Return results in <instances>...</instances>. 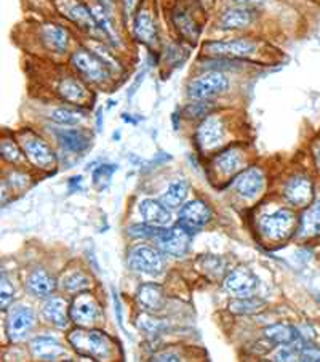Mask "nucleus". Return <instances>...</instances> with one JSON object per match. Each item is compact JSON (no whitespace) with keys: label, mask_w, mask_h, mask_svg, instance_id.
Returning a JSON list of instances; mask_svg holds the SVG:
<instances>
[{"label":"nucleus","mask_w":320,"mask_h":362,"mask_svg":"<svg viewBox=\"0 0 320 362\" xmlns=\"http://www.w3.org/2000/svg\"><path fill=\"white\" fill-rule=\"evenodd\" d=\"M68 340L78 354L87 356V358L102 361L112 356V339L105 332L83 330L82 327L71 332Z\"/></svg>","instance_id":"f257e3e1"},{"label":"nucleus","mask_w":320,"mask_h":362,"mask_svg":"<svg viewBox=\"0 0 320 362\" xmlns=\"http://www.w3.org/2000/svg\"><path fill=\"white\" fill-rule=\"evenodd\" d=\"M71 64L90 83H105L111 79L112 71L92 48H77L71 55Z\"/></svg>","instance_id":"f03ea898"},{"label":"nucleus","mask_w":320,"mask_h":362,"mask_svg":"<svg viewBox=\"0 0 320 362\" xmlns=\"http://www.w3.org/2000/svg\"><path fill=\"white\" fill-rule=\"evenodd\" d=\"M203 53L210 58L244 59L258 53V44L251 39L211 40L203 45Z\"/></svg>","instance_id":"7ed1b4c3"},{"label":"nucleus","mask_w":320,"mask_h":362,"mask_svg":"<svg viewBox=\"0 0 320 362\" xmlns=\"http://www.w3.org/2000/svg\"><path fill=\"white\" fill-rule=\"evenodd\" d=\"M229 90V79L223 71H207L189 83L191 100H213Z\"/></svg>","instance_id":"20e7f679"},{"label":"nucleus","mask_w":320,"mask_h":362,"mask_svg":"<svg viewBox=\"0 0 320 362\" xmlns=\"http://www.w3.org/2000/svg\"><path fill=\"white\" fill-rule=\"evenodd\" d=\"M55 2L58 11L66 20H69L78 29H82V31L88 34L101 35L93 10L85 2H82V0H55Z\"/></svg>","instance_id":"39448f33"},{"label":"nucleus","mask_w":320,"mask_h":362,"mask_svg":"<svg viewBox=\"0 0 320 362\" xmlns=\"http://www.w3.org/2000/svg\"><path fill=\"white\" fill-rule=\"evenodd\" d=\"M297 228V216L288 209H279L274 214L266 215L259 221L263 236L269 240H283L292 236Z\"/></svg>","instance_id":"423d86ee"},{"label":"nucleus","mask_w":320,"mask_h":362,"mask_svg":"<svg viewBox=\"0 0 320 362\" xmlns=\"http://www.w3.org/2000/svg\"><path fill=\"white\" fill-rule=\"evenodd\" d=\"M21 148L24 156L35 167L42 168V170H50V168L55 167V153L40 136L32 134L31 130H24L21 134Z\"/></svg>","instance_id":"0eeeda50"},{"label":"nucleus","mask_w":320,"mask_h":362,"mask_svg":"<svg viewBox=\"0 0 320 362\" xmlns=\"http://www.w3.org/2000/svg\"><path fill=\"white\" fill-rule=\"evenodd\" d=\"M129 264L138 274L159 276L164 271V257L154 247L138 245L130 252Z\"/></svg>","instance_id":"6e6552de"},{"label":"nucleus","mask_w":320,"mask_h":362,"mask_svg":"<svg viewBox=\"0 0 320 362\" xmlns=\"http://www.w3.org/2000/svg\"><path fill=\"white\" fill-rule=\"evenodd\" d=\"M191 239L192 234L189 231H186L183 226L177 225L170 229H162V233L155 240L157 244H159V249L164 252L165 255L181 258L189 252Z\"/></svg>","instance_id":"1a4fd4ad"},{"label":"nucleus","mask_w":320,"mask_h":362,"mask_svg":"<svg viewBox=\"0 0 320 362\" xmlns=\"http://www.w3.org/2000/svg\"><path fill=\"white\" fill-rule=\"evenodd\" d=\"M226 138V125L223 119L218 116H208L202 120L198 125L196 140L202 151L208 153V151H215L225 143Z\"/></svg>","instance_id":"9d476101"},{"label":"nucleus","mask_w":320,"mask_h":362,"mask_svg":"<svg viewBox=\"0 0 320 362\" xmlns=\"http://www.w3.org/2000/svg\"><path fill=\"white\" fill-rule=\"evenodd\" d=\"M100 305L92 293L81 292L71 305V319L78 327H92L100 319Z\"/></svg>","instance_id":"9b49d317"},{"label":"nucleus","mask_w":320,"mask_h":362,"mask_svg":"<svg viewBox=\"0 0 320 362\" xmlns=\"http://www.w3.org/2000/svg\"><path fill=\"white\" fill-rule=\"evenodd\" d=\"M210 220V207L203 201H201V199H196V201H191L181 207L178 225L183 226L186 231H189L191 234H196L201 231L205 225H208Z\"/></svg>","instance_id":"f8f14e48"},{"label":"nucleus","mask_w":320,"mask_h":362,"mask_svg":"<svg viewBox=\"0 0 320 362\" xmlns=\"http://www.w3.org/2000/svg\"><path fill=\"white\" fill-rule=\"evenodd\" d=\"M35 325V313L29 306H16L7 319V335L11 341H21Z\"/></svg>","instance_id":"ddd939ff"},{"label":"nucleus","mask_w":320,"mask_h":362,"mask_svg":"<svg viewBox=\"0 0 320 362\" xmlns=\"http://www.w3.org/2000/svg\"><path fill=\"white\" fill-rule=\"evenodd\" d=\"M258 286L256 276L249 268H235L225 277V288L235 298L251 297Z\"/></svg>","instance_id":"4468645a"},{"label":"nucleus","mask_w":320,"mask_h":362,"mask_svg":"<svg viewBox=\"0 0 320 362\" xmlns=\"http://www.w3.org/2000/svg\"><path fill=\"white\" fill-rule=\"evenodd\" d=\"M266 185V177L261 168L250 167L240 172L234 180V189L245 199H256Z\"/></svg>","instance_id":"2eb2a0df"},{"label":"nucleus","mask_w":320,"mask_h":362,"mask_svg":"<svg viewBox=\"0 0 320 362\" xmlns=\"http://www.w3.org/2000/svg\"><path fill=\"white\" fill-rule=\"evenodd\" d=\"M256 11L258 10L229 5L220 16L218 28L221 31H240V29H247L255 21Z\"/></svg>","instance_id":"dca6fc26"},{"label":"nucleus","mask_w":320,"mask_h":362,"mask_svg":"<svg viewBox=\"0 0 320 362\" xmlns=\"http://www.w3.org/2000/svg\"><path fill=\"white\" fill-rule=\"evenodd\" d=\"M133 35L138 42L148 47H154L159 42V29H157L153 13L148 8L136 11L133 18Z\"/></svg>","instance_id":"f3484780"},{"label":"nucleus","mask_w":320,"mask_h":362,"mask_svg":"<svg viewBox=\"0 0 320 362\" xmlns=\"http://www.w3.org/2000/svg\"><path fill=\"white\" fill-rule=\"evenodd\" d=\"M285 199L295 207H309L314 199V185L309 177L298 175L285 186Z\"/></svg>","instance_id":"a211bd4d"},{"label":"nucleus","mask_w":320,"mask_h":362,"mask_svg":"<svg viewBox=\"0 0 320 362\" xmlns=\"http://www.w3.org/2000/svg\"><path fill=\"white\" fill-rule=\"evenodd\" d=\"M42 40H44L45 47L53 53H66L69 50L71 45V35L69 31L57 23H48L42 26Z\"/></svg>","instance_id":"6ab92c4d"},{"label":"nucleus","mask_w":320,"mask_h":362,"mask_svg":"<svg viewBox=\"0 0 320 362\" xmlns=\"http://www.w3.org/2000/svg\"><path fill=\"white\" fill-rule=\"evenodd\" d=\"M140 212L144 218V223L153 226L165 228L172 223V212L162 201H154V199H144L140 204Z\"/></svg>","instance_id":"aec40b11"},{"label":"nucleus","mask_w":320,"mask_h":362,"mask_svg":"<svg viewBox=\"0 0 320 362\" xmlns=\"http://www.w3.org/2000/svg\"><path fill=\"white\" fill-rule=\"evenodd\" d=\"M136 300L138 303L143 306V310L150 313L162 311L167 305L165 293L162 291V287L157 286V284H143V286L138 288Z\"/></svg>","instance_id":"412c9836"},{"label":"nucleus","mask_w":320,"mask_h":362,"mask_svg":"<svg viewBox=\"0 0 320 362\" xmlns=\"http://www.w3.org/2000/svg\"><path fill=\"white\" fill-rule=\"evenodd\" d=\"M58 93L64 101L69 105L81 106L90 98V92L85 83H83L78 77H64L58 86Z\"/></svg>","instance_id":"4be33fe9"},{"label":"nucleus","mask_w":320,"mask_h":362,"mask_svg":"<svg viewBox=\"0 0 320 362\" xmlns=\"http://www.w3.org/2000/svg\"><path fill=\"white\" fill-rule=\"evenodd\" d=\"M26 287L34 297L47 298V297H52L53 292L57 291V282L50 274L45 273L44 269H35L29 274L26 281Z\"/></svg>","instance_id":"5701e85b"},{"label":"nucleus","mask_w":320,"mask_h":362,"mask_svg":"<svg viewBox=\"0 0 320 362\" xmlns=\"http://www.w3.org/2000/svg\"><path fill=\"white\" fill-rule=\"evenodd\" d=\"M42 313H44V317L47 321L58 329H66L71 317V308H68V303L63 298L48 300L44 305Z\"/></svg>","instance_id":"b1692460"},{"label":"nucleus","mask_w":320,"mask_h":362,"mask_svg":"<svg viewBox=\"0 0 320 362\" xmlns=\"http://www.w3.org/2000/svg\"><path fill=\"white\" fill-rule=\"evenodd\" d=\"M31 351L40 361H57L64 354V348L52 337H37L31 343Z\"/></svg>","instance_id":"393cba45"},{"label":"nucleus","mask_w":320,"mask_h":362,"mask_svg":"<svg viewBox=\"0 0 320 362\" xmlns=\"http://www.w3.org/2000/svg\"><path fill=\"white\" fill-rule=\"evenodd\" d=\"M92 10H93V15L96 18V23H98V28H100V33L102 37L106 40H109L112 45L119 47L120 45V37L117 34V29L114 26V20H112V15L109 10H106L105 7H101L100 4H95L92 5Z\"/></svg>","instance_id":"a878e982"},{"label":"nucleus","mask_w":320,"mask_h":362,"mask_svg":"<svg viewBox=\"0 0 320 362\" xmlns=\"http://www.w3.org/2000/svg\"><path fill=\"white\" fill-rule=\"evenodd\" d=\"M172 20H173L174 28L178 29V33L183 35L184 39H188L189 42H196L198 39L201 29H198L196 20L191 16L188 10L179 8V7L174 8L172 13Z\"/></svg>","instance_id":"bb28decb"},{"label":"nucleus","mask_w":320,"mask_h":362,"mask_svg":"<svg viewBox=\"0 0 320 362\" xmlns=\"http://www.w3.org/2000/svg\"><path fill=\"white\" fill-rule=\"evenodd\" d=\"M189 194V185L186 180H174L173 183H170L167 191L162 194L160 201L164 205H167L168 209H181L184 205L186 197Z\"/></svg>","instance_id":"cd10ccee"},{"label":"nucleus","mask_w":320,"mask_h":362,"mask_svg":"<svg viewBox=\"0 0 320 362\" xmlns=\"http://www.w3.org/2000/svg\"><path fill=\"white\" fill-rule=\"evenodd\" d=\"M264 337L271 343H274V345H279V346L280 345H290V343L303 340V339H301L300 332L295 327H292V325H287V324L271 325V327L264 330Z\"/></svg>","instance_id":"c85d7f7f"},{"label":"nucleus","mask_w":320,"mask_h":362,"mask_svg":"<svg viewBox=\"0 0 320 362\" xmlns=\"http://www.w3.org/2000/svg\"><path fill=\"white\" fill-rule=\"evenodd\" d=\"M301 238H319L320 236V201L307 207L300 221Z\"/></svg>","instance_id":"c756f323"},{"label":"nucleus","mask_w":320,"mask_h":362,"mask_svg":"<svg viewBox=\"0 0 320 362\" xmlns=\"http://www.w3.org/2000/svg\"><path fill=\"white\" fill-rule=\"evenodd\" d=\"M244 165V156L239 149L231 148L221 153L218 158H216V168L229 177V175H235Z\"/></svg>","instance_id":"7c9ffc66"},{"label":"nucleus","mask_w":320,"mask_h":362,"mask_svg":"<svg viewBox=\"0 0 320 362\" xmlns=\"http://www.w3.org/2000/svg\"><path fill=\"white\" fill-rule=\"evenodd\" d=\"M85 117H87L85 111H82L81 107H71V106H59L50 112V120L64 127L82 124L83 120H85Z\"/></svg>","instance_id":"2f4dec72"},{"label":"nucleus","mask_w":320,"mask_h":362,"mask_svg":"<svg viewBox=\"0 0 320 362\" xmlns=\"http://www.w3.org/2000/svg\"><path fill=\"white\" fill-rule=\"evenodd\" d=\"M57 135L63 146L69 151H74V153H81V151L85 149L90 143V138L83 134L82 130H77V129L59 130Z\"/></svg>","instance_id":"473e14b6"},{"label":"nucleus","mask_w":320,"mask_h":362,"mask_svg":"<svg viewBox=\"0 0 320 362\" xmlns=\"http://www.w3.org/2000/svg\"><path fill=\"white\" fill-rule=\"evenodd\" d=\"M90 286H92V279L82 271H72V273L66 274L61 281V287L69 293L85 292Z\"/></svg>","instance_id":"72a5a7b5"},{"label":"nucleus","mask_w":320,"mask_h":362,"mask_svg":"<svg viewBox=\"0 0 320 362\" xmlns=\"http://www.w3.org/2000/svg\"><path fill=\"white\" fill-rule=\"evenodd\" d=\"M198 268H201L205 276H208L210 279H218L223 274H225L226 263L221 257L216 255H203L198 258Z\"/></svg>","instance_id":"f704fd0d"},{"label":"nucleus","mask_w":320,"mask_h":362,"mask_svg":"<svg viewBox=\"0 0 320 362\" xmlns=\"http://www.w3.org/2000/svg\"><path fill=\"white\" fill-rule=\"evenodd\" d=\"M264 303L256 298L247 297V298H237L229 305V310L232 313H237V315H253L259 310H263Z\"/></svg>","instance_id":"c9c22d12"},{"label":"nucleus","mask_w":320,"mask_h":362,"mask_svg":"<svg viewBox=\"0 0 320 362\" xmlns=\"http://www.w3.org/2000/svg\"><path fill=\"white\" fill-rule=\"evenodd\" d=\"M211 100H194V103L186 106L184 114L189 119H198V117H205L208 116L211 111Z\"/></svg>","instance_id":"e433bc0d"},{"label":"nucleus","mask_w":320,"mask_h":362,"mask_svg":"<svg viewBox=\"0 0 320 362\" xmlns=\"http://www.w3.org/2000/svg\"><path fill=\"white\" fill-rule=\"evenodd\" d=\"M162 229L164 228H159V226H153V225H148V223H144V225H135L129 228V234L131 238H136V239H157L159 238V234L162 233Z\"/></svg>","instance_id":"4c0bfd02"},{"label":"nucleus","mask_w":320,"mask_h":362,"mask_svg":"<svg viewBox=\"0 0 320 362\" xmlns=\"http://www.w3.org/2000/svg\"><path fill=\"white\" fill-rule=\"evenodd\" d=\"M0 153H2V158L5 160L11 162V164H16V162L23 160V153L20 146L15 141L11 140H4L2 146H0Z\"/></svg>","instance_id":"58836bf2"},{"label":"nucleus","mask_w":320,"mask_h":362,"mask_svg":"<svg viewBox=\"0 0 320 362\" xmlns=\"http://www.w3.org/2000/svg\"><path fill=\"white\" fill-rule=\"evenodd\" d=\"M15 298V288L11 284L8 282L7 276L2 274V279H0V306L5 311L8 308V305L13 301Z\"/></svg>","instance_id":"ea45409f"},{"label":"nucleus","mask_w":320,"mask_h":362,"mask_svg":"<svg viewBox=\"0 0 320 362\" xmlns=\"http://www.w3.org/2000/svg\"><path fill=\"white\" fill-rule=\"evenodd\" d=\"M300 361H309V362H320V346L306 345L303 346L300 353Z\"/></svg>","instance_id":"a19ab883"},{"label":"nucleus","mask_w":320,"mask_h":362,"mask_svg":"<svg viewBox=\"0 0 320 362\" xmlns=\"http://www.w3.org/2000/svg\"><path fill=\"white\" fill-rule=\"evenodd\" d=\"M271 0H229V5H237V7H245L251 10H259L264 5H268Z\"/></svg>","instance_id":"79ce46f5"},{"label":"nucleus","mask_w":320,"mask_h":362,"mask_svg":"<svg viewBox=\"0 0 320 362\" xmlns=\"http://www.w3.org/2000/svg\"><path fill=\"white\" fill-rule=\"evenodd\" d=\"M138 5H140V0H122V10L125 18H135V13L138 10Z\"/></svg>","instance_id":"37998d69"},{"label":"nucleus","mask_w":320,"mask_h":362,"mask_svg":"<svg viewBox=\"0 0 320 362\" xmlns=\"http://www.w3.org/2000/svg\"><path fill=\"white\" fill-rule=\"evenodd\" d=\"M153 361H179V356L174 353H160L153 356Z\"/></svg>","instance_id":"c03bdc74"},{"label":"nucleus","mask_w":320,"mask_h":362,"mask_svg":"<svg viewBox=\"0 0 320 362\" xmlns=\"http://www.w3.org/2000/svg\"><path fill=\"white\" fill-rule=\"evenodd\" d=\"M96 4H100L101 7H105L106 10H109L112 13L114 5H116V0H96Z\"/></svg>","instance_id":"a18cd8bd"},{"label":"nucleus","mask_w":320,"mask_h":362,"mask_svg":"<svg viewBox=\"0 0 320 362\" xmlns=\"http://www.w3.org/2000/svg\"><path fill=\"white\" fill-rule=\"evenodd\" d=\"M316 162H317V167L320 168V146L316 149Z\"/></svg>","instance_id":"49530a36"}]
</instances>
